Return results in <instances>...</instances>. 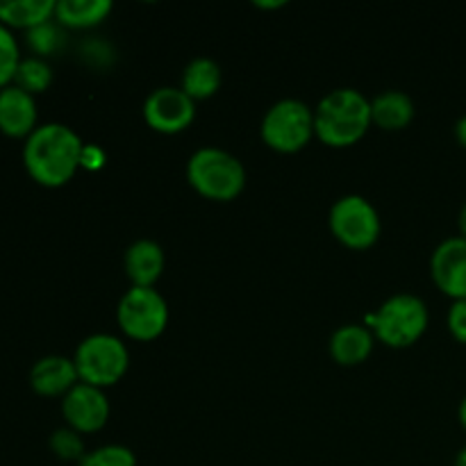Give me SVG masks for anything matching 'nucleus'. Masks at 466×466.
Listing matches in <instances>:
<instances>
[{"mask_svg": "<svg viewBox=\"0 0 466 466\" xmlns=\"http://www.w3.org/2000/svg\"><path fill=\"white\" fill-rule=\"evenodd\" d=\"M85 159V144L64 123H46L35 127L25 139L23 162L27 173L44 187H62L76 176Z\"/></svg>", "mask_w": 466, "mask_h": 466, "instance_id": "1", "label": "nucleus"}, {"mask_svg": "<svg viewBox=\"0 0 466 466\" xmlns=\"http://www.w3.org/2000/svg\"><path fill=\"white\" fill-rule=\"evenodd\" d=\"M371 123V100L362 91L344 86L321 98L314 112V135L328 146L344 148L362 139Z\"/></svg>", "mask_w": 466, "mask_h": 466, "instance_id": "2", "label": "nucleus"}, {"mask_svg": "<svg viewBox=\"0 0 466 466\" xmlns=\"http://www.w3.org/2000/svg\"><path fill=\"white\" fill-rule=\"evenodd\" d=\"M187 177L200 196L212 200H232L246 185V168L228 150L217 146L198 148L187 162Z\"/></svg>", "mask_w": 466, "mask_h": 466, "instance_id": "3", "label": "nucleus"}, {"mask_svg": "<svg viewBox=\"0 0 466 466\" xmlns=\"http://www.w3.org/2000/svg\"><path fill=\"white\" fill-rule=\"evenodd\" d=\"M73 362H76L77 376L82 382L103 390L126 376L130 353L118 337L96 332L77 346Z\"/></svg>", "mask_w": 466, "mask_h": 466, "instance_id": "4", "label": "nucleus"}, {"mask_svg": "<svg viewBox=\"0 0 466 466\" xmlns=\"http://www.w3.org/2000/svg\"><path fill=\"white\" fill-rule=\"evenodd\" d=\"M314 135V112L299 98H282L262 118V139L278 153L305 148Z\"/></svg>", "mask_w": 466, "mask_h": 466, "instance_id": "5", "label": "nucleus"}, {"mask_svg": "<svg viewBox=\"0 0 466 466\" xmlns=\"http://www.w3.org/2000/svg\"><path fill=\"white\" fill-rule=\"evenodd\" d=\"M376 335L391 349H408L428 328V308L419 296L396 294L376 309Z\"/></svg>", "mask_w": 466, "mask_h": 466, "instance_id": "6", "label": "nucleus"}, {"mask_svg": "<svg viewBox=\"0 0 466 466\" xmlns=\"http://www.w3.org/2000/svg\"><path fill=\"white\" fill-rule=\"evenodd\" d=\"M116 319L127 337L148 341L162 335L167 328L168 305L155 287L132 285L118 300Z\"/></svg>", "mask_w": 466, "mask_h": 466, "instance_id": "7", "label": "nucleus"}, {"mask_svg": "<svg viewBox=\"0 0 466 466\" xmlns=\"http://www.w3.org/2000/svg\"><path fill=\"white\" fill-rule=\"evenodd\" d=\"M380 214L371 200L349 194L330 208V230L349 248H369L380 237Z\"/></svg>", "mask_w": 466, "mask_h": 466, "instance_id": "8", "label": "nucleus"}, {"mask_svg": "<svg viewBox=\"0 0 466 466\" xmlns=\"http://www.w3.org/2000/svg\"><path fill=\"white\" fill-rule=\"evenodd\" d=\"M196 116V100L182 86H159L144 100V118L153 130L164 135L182 132Z\"/></svg>", "mask_w": 466, "mask_h": 466, "instance_id": "9", "label": "nucleus"}, {"mask_svg": "<svg viewBox=\"0 0 466 466\" xmlns=\"http://www.w3.org/2000/svg\"><path fill=\"white\" fill-rule=\"evenodd\" d=\"M62 412L76 432H96L107 423L109 400L100 387L77 382L62 400Z\"/></svg>", "mask_w": 466, "mask_h": 466, "instance_id": "10", "label": "nucleus"}, {"mask_svg": "<svg viewBox=\"0 0 466 466\" xmlns=\"http://www.w3.org/2000/svg\"><path fill=\"white\" fill-rule=\"evenodd\" d=\"M435 285L455 300L466 299V237H449L431 258Z\"/></svg>", "mask_w": 466, "mask_h": 466, "instance_id": "11", "label": "nucleus"}, {"mask_svg": "<svg viewBox=\"0 0 466 466\" xmlns=\"http://www.w3.org/2000/svg\"><path fill=\"white\" fill-rule=\"evenodd\" d=\"M36 123L35 96L9 85L0 89V130L9 137H30Z\"/></svg>", "mask_w": 466, "mask_h": 466, "instance_id": "12", "label": "nucleus"}, {"mask_svg": "<svg viewBox=\"0 0 466 466\" xmlns=\"http://www.w3.org/2000/svg\"><path fill=\"white\" fill-rule=\"evenodd\" d=\"M76 362L64 355L41 358L30 371V385L41 396H66L77 385Z\"/></svg>", "mask_w": 466, "mask_h": 466, "instance_id": "13", "label": "nucleus"}, {"mask_svg": "<svg viewBox=\"0 0 466 466\" xmlns=\"http://www.w3.org/2000/svg\"><path fill=\"white\" fill-rule=\"evenodd\" d=\"M164 271V250L153 239H137L126 250V273L135 287H153Z\"/></svg>", "mask_w": 466, "mask_h": 466, "instance_id": "14", "label": "nucleus"}, {"mask_svg": "<svg viewBox=\"0 0 466 466\" xmlns=\"http://www.w3.org/2000/svg\"><path fill=\"white\" fill-rule=\"evenodd\" d=\"M373 350V337L367 326H358V323H349L332 332L330 337V355L335 362L344 364V367H353V364L364 362Z\"/></svg>", "mask_w": 466, "mask_h": 466, "instance_id": "15", "label": "nucleus"}, {"mask_svg": "<svg viewBox=\"0 0 466 466\" xmlns=\"http://www.w3.org/2000/svg\"><path fill=\"white\" fill-rule=\"evenodd\" d=\"M414 118V100L405 91L390 89L371 100V121L385 130H400Z\"/></svg>", "mask_w": 466, "mask_h": 466, "instance_id": "16", "label": "nucleus"}, {"mask_svg": "<svg viewBox=\"0 0 466 466\" xmlns=\"http://www.w3.org/2000/svg\"><path fill=\"white\" fill-rule=\"evenodd\" d=\"M55 5H57L55 0H0V23L32 30L50 21Z\"/></svg>", "mask_w": 466, "mask_h": 466, "instance_id": "17", "label": "nucleus"}, {"mask_svg": "<svg viewBox=\"0 0 466 466\" xmlns=\"http://www.w3.org/2000/svg\"><path fill=\"white\" fill-rule=\"evenodd\" d=\"M112 12V0H57L55 16L66 27H91Z\"/></svg>", "mask_w": 466, "mask_h": 466, "instance_id": "18", "label": "nucleus"}, {"mask_svg": "<svg viewBox=\"0 0 466 466\" xmlns=\"http://www.w3.org/2000/svg\"><path fill=\"white\" fill-rule=\"evenodd\" d=\"M221 86V66L209 57L191 59L182 73V91L194 100L214 96Z\"/></svg>", "mask_w": 466, "mask_h": 466, "instance_id": "19", "label": "nucleus"}, {"mask_svg": "<svg viewBox=\"0 0 466 466\" xmlns=\"http://www.w3.org/2000/svg\"><path fill=\"white\" fill-rule=\"evenodd\" d=\"M14 82H16L18 89L27 91V94H39V91H46L53 82V68L46 59L41 57H25L21 59L16 68V76H14Z\"/></svg>", "mask_w": 466, "mask_h": 466, "instance_id": "20", "label": "nucleus"}, {"mask_svg": "<svg viewBox=\"0 0 466 466\" xmlns=\"http://www.w3.org/2000/svg\"><path fill=\"white\" fill-rule=\"evenodd\" d=\"M77 466H137V458L127 446L107 444L89 451Z\"/></svg>", "mask_w": 466, "mask_h": 466, "instance_id": "21", "label": "nucleus"}, {"mask_svg": "<svg viewBox=\"0 0 466 466\" xmlns=\"http://www.w3.org/2000/svg\"><path fill=\"white\" fill-rule=\"evenodd\" d=\"M21 64L18 44L7 25L0 23V89L9 86V82L16 76V68Z\"/></svg>", "mask_w": 466, "mask_h": 466, "instance_id": "22", "label": "nucleus"}, {"mask_svg": "<svg viewBox=\"0 0 466 466\" xmlns=\"http://www.w3.org/2000/svg\"><path fill=\"white\" fill-rule=\"evenodd\" d=\"M50 449L59 460H77L80 462L85 458V444L80 440V432L73 428H59L50 435Z\"/></svg>", "mask_w": 466, "mask_h": 466, "instance_id": "23", "label": "nucleus"}, {"mask_svg": "<svg viewBox=\"0 0 466 466\" xmlns=\"http://www.w3.org/2000/svg\"><path fill=\"white\" fill-rule=\"evenodd\" d=\"M64 35L59 32L57 25H53L50 21L41 23V25L27 30V44L32 46V50L39 55H50L62 46Z\"/></svg>", "mask_w": 466, "mask_h": 466, "instance_id": "24", "label": "nucleus"}, {"mask_svg": "<svg viewBox=\"0 0 466 466\" xmlns=\"http://www.w3.org/2000/svg\"><path fill=\"white\" fill-rule=\"evenodd\" d=\"M449 330L458 341H466V299L455 300L449 309Z\"/></svg>", "mask_w": 466, "mask_h": 466, "instance_id": "25", "label": "nucleus"}, {"mask_svg": "<svg viewBox=\"0 0 466 466\" xmlns=\"http://www.w3.org/2000/svg\"><path fill=\"white\" fill-rule=\"evenodd\" d=\"M455 137H458L460 144L466 148V116L458 118V123H455Z\"/></svg>", "mask_w": 466, "mask_h": 466, "instance_id": "26", "label": "nucleus"}, {"mask_svg": "<svg viewBox=\"0 0 466 466\" xmlns=\"http://www.w3.org/2000/svg\"><path fill=\"white\" fill-rule=\"evenodd\" d=\"M460 423H462L464 431H466V396H464L462 403H460Z\"/></svg>", "mask_w": 466, "mask_h": 466, "instance_id": "27", "label": "nucleus"}, {"mask_svg": "<svg viewBox=\"0 0 466 466\" xmlns=\"http://www.w3.org/2000/svg\"><path fill=\"white\" fill-rule=\"evenodd\" d=\"M460 230H462V237H466V205L460 212Z\"/></svg>", "mask_w": 466, "mask_h": 466, "instance_id": "28", "label": "nucleus"}, {"mask_svg": "<svg viewBox=\"0 0 466 466\" xmlns=\"http://www.w3.org/2000/svg\"><path fill=\"white\" fill-rule=\"evenodd\" d=\"M455 466H466V446L462 451H460L458 458H455Z\"/></svg>", "mask_w": 466, "mask_h": 466, "instance_id": "29", "label": "nucleus"}, {"mask_svg": "<svg viewBox=\"0 0 466 466\" xmlns=\"http://www.w3.org/2000/svg\"><path fill=\"white\" fill-rule=\"evenodd\" d=\"M259 7H280V5H285V3H258Z\"/></svg>", "mask_w": 466, "mask_h": 466, "instance_id": "30", "label": "nucleus"}]
</instances>
